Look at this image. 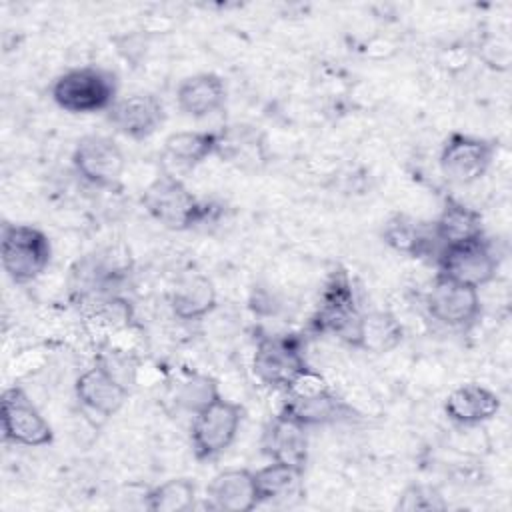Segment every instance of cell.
Segmentation results:
<instances>
[{"instance_id":"cell-24","label":"cell","mask_w":512,"mask_h":512,"mask_svg":"<svg viewBox=\"0 0 512 512\" xmlns=\"http://www.w3.org/2000/svg\"><path fill=\"white\" fill-rule=\"evenodd\" d=\"M302 478V468L270 460V464L254 472L258 504L282 502L288 500L290 496H298L302 490Z\"/></svg>"},{"instance_id":"cell-9","label":"cell","mask_w":512,"mask_h":512,"mask_svg":"<svg viewBox=\"0 0 512 512\" xmlns=\"http://www.w3.org/2000/svg\"><path fill=\"white\" fill-rule=\"evenodd\" d=\"M308 368L300 342L292 336H262L256 344L252 370L256 378L276 390H286Z\"/></svg>"},{"instance_id":"cell-13","label":"cell","mask_w":512,"mask_h":512,"mask_svg":"<svg viewBox=\"0 0 512 512\" xmlns=\"http://www.w3.org/2000/svg\"><path fill=\"white\" fill-rule=\"evenodd\" d=\"M280 412L306 428L352 422L354 418H358L356 410L346 400H342L330 386L306 394H286Z\"/></svg>"},{"instance_id":"cell-20","label":"cell","mask_w":512,"mask_h":512,"mask_svg":"<svg viewBox=\"0 0 512 512\" xmlns=\"http://www.w3.org/2000/svg\"><path fill=\"white\" fill-rule=\"evenodd\" d=\"M382 240L392 250L402 252L412 258H424V256H438L440 242L434 234V226L428 222H420L406 214H394L386 220L382 228Z\"/></svg>"},{"instance_id":"cell-28","label":"cell","mask_w":512,"mask_h":512,"mask_svg":"<svg viewBox=\"0 0 512 512\" xmlns=\"http://www.w3.org/2000/svg\"><path fill=\"white\" fill-rule=\"evenodd\" d=\"M446 502L440 496V492L432 486H422V484H412L408 486L396 502V510L402 512H416V510H444Z\"/></svg>"},{"instance_id":"cell-1","label":"cell","mask_w":512,"mask_h":512,"mask_svg":"<svg viewBox=\"0 0 512 512\" xmlns=\"http://www.w3.org/2000/svg\"><path fill=\"white\" fill-rule=\"evenodd\" d=\"M52 100L70 114H94L110 110L118 100V78L100 66H78L60 74L52 88Z\"/></svg>"},{"instance_id":"cell-8","label":"cell","mask_w":512,"mask_h":512,"mask_svg":"<svg viewBox=\"0 0 512 512\" xmlns=\"http://www.w3.org/2000/svg\"><path fill=\"white\" fill-rule=\"evenodd\" d=\"M0 420L6 442L36 448L52 444L54 440L52 426L20 386H12L2 392Z\"/></svg>"},{"instance_id":"cell-19","label":"cell","mask_w":512,"mask_h":512,"mask_svg":"<svg viewBox=\"0 0 512 512\" xmlns=\"http://www.w3.org/2000/svg\"><path fill=\"white\" fill-rule=\"evenodd\" d=\"M500 410V396L482 384H462L444 400V414L458 426H478Z\"/></svg>"},{"instance_id":"cell-12","label":"cell","mask_w":512,"mask_h":512,"mask_svg":"<svg viewBox=\"0 0 512 512\" xmlns=\"http://www.w3.org/2000/svg\"><path fill=\"white\" fill-rule=\"evenodd\" d=\"M74 392L86 410L102 418H110L120 412L130 394L126 382L106 362H96L84 370L76 378Z\"/></svg>"},{"instance_id":"cell-4","label":"cell","mask_w":512,"mask_h":512,"mask_svg":"<svg viewBox=\"0 0 512 512\" xmlns=\"http://www.w3.org/2000/svg\"><path fill=\"white\" fill-rule=\"evenodd\" d=\"M244 420V408L224 396L192 416L190 444L198 460H214L236 440Z\"/></svg>"},{"instance_id":"cell-17","label":"cell","mask_w":512,"mask_h":512,"mask_svg":"<svg viewBox=\"0 0 512 512\" xmlns=\"http://www.w3.org/2000/svg\"><path fill=\"white\" fill-rule=\"evenodd\" d=\"M208 506L224 512H248L258 506L254 472L246 468H226L212 476L206 488Z\"/></svg>"},{"instance_id":"cell-23","label":"cell","mask_w":512,"mask_h":512,"mask_svg":"<svg viewBox=\"0 0 512 512\" xmlns=\"http://www.w3.org/2000/svg\"><path fill=\"white\" fill-rule=\"evenodd\" d=\"M218 132L216 130H180L172 132L164 140V156L178 168L190 170L202 164L208 156L216 154Z\"/></svg>"},{"instance_id":"cell-10","label":"cell","mask_w":512,"mask_h":512,"mask_svg":"<svg viewBox=\"0 0 512 512\" xmlns=\"http://www.w3.org/2000/svg\"><path fill=\"white\" fill-rule=\"evenodd\" d=\"M72 166L86 182L100 188H110L122 178L126 158L114 138L104 134H88L76 142Z\"/></svg>"},{"instance_id":"cell-21","label":"cell","mask_w":512,"mask_h":512,"mask_svg":"<svg viewBox=\"0 0 512 512\" xmlns=\"http://www.w3.org/2000/svg\"><path fill=\"white\" fill-rule=\"evenodd\" d=\"M170 308L180 320H202L216 308V288L212 280L200 272L184 274L170 290Z\"/></svg>"},{"instance_id":"cell-11","label":"cell","mask_w":512,"mask_h":512,"mask_svg":"<svg viewBox=\"0 0 512 512\" xmlns=\"http://www.w3.org/2000/svg\"><path fill=\"white\" fill-rule=\"evenodd\" d=\"M426 310L436 322L448 328H466L478 320L482 302L478 288L436 276L426 294Z\"/></svg>"},{"instance_id":"cell-16","label":"cell","mask_w":512,"mask_h":512,"mask_svg":"<svg viewBox=\"0 0 512 512\" xmlns=\"http://www.w3.org/2000/svg\"><path fill=\"white\" fill-rule=\"evenodd\" d=\"M306 426L278 412L262 432V452L274 460L296 468H306L308 434Z\"/></svg>"},{"instance_id":"cell-2","label":"cell","mask_w":512,"mask_h":512,"mask_svg":"<svg viewBox=\"0 0 512 512\" xmlns=\"http://www.w3.org/2000/svg\"><path fill=\"white\" fill-rule=\"evenodd\" d=\"M146 212L170 230H190L208 220L212 208L200 202L172 172H160L144 190Z\"/></svg>"},{"instance_id":"cell-7","label":"cell","mask_w":512,"mask_h":512,"mask_svg":"<svg viewBox=\"0 0 512 512\" xmlns=\"http://www.w3.org/2000/svg\"><path fill=\"white\" fill-rule=\"evenodd\" d=\"M436 264L438 276L472 288L490 284L498 272V258L484 236L462 244L442 246L436 256Z\"/></svg>"},{"instance_id":"cell-26","label":"cell","mask_w":512,"mask_h":512,"mask_svg":"<svg viewBox=\"0 0 512 512\" xmlns=\"http://www.w3.org/2000/svg\"><path fill=\"white\" fill-rule=\"evenodd\" d=\"M146 508L152 512H188L196 506V484L192 478H170L146 492Z\"/></svg>"},{"instance_id":"cell-6","label":"cell","mask_w":512,"mask_h":512,"mask_svg":"<svg viewBox=\"0 0 512 512\" xmlns=\"http://www.w3.org/2000/svg\"><path fill=\"white\" fill-rule=\"evenodd\" d=\"M496 154L494 140L452 132L440 150V172L442 176L458 186L480 180L492 166Z\"/></svg>"},{"instance_id":"cell-25","label":"cell","mask_w":512,"mask_h":512,"mask_svg":"<svg viewBox=\"0 0 512 512\" xmlns=\"http://www.w3.org/2000/svg\"><path fill=\"white\" fill-rule=\"evenodd\" d=\"M402 326L394 314L386 310L362 312L358 350L384 354L394 350L402 342Z\"/></svg>"},{"instance_id":"cell-14","label":"cell","mask_w":512,"mask_h":512,"mask_svg":"<svg viewBox=\"0 0 512 512\" xmlns=\"http://www.w3.org/2000/svg\"><path fill=\"white\" fill-rule=\"evenodd\" d=\"M166 120L164 104L150 92L118 98L108 110V122L132 140L150 138Z\"/></svg>"},{"instance_id":"cell-27","label":"cell","mask_w":512,"mask_h":512,"mask_svg":"<svg viewBox=\"0 0 512 512\" xmlns=\"http://www.w3.org/2000/svg\"><path fill=\"white\" fill-rule=\"evenodd\" d=\"M218 382L208 374H192L180 382L176 390V404L192 416L220 398Z\"/></svg>"},{"instance_id":"cell-22","label":"cell","mask_w":512,"mask_h":512,"mask_svg":"<svg viewBox=\"0 0 512 512\" xmlns=\"http://www.w3.org/2000/svg\"><path fill=\"white\" fill-rule=\"evenodd\" d=\"M432 226L440 246L462 244L484 236L482 214L456 198H446Z\"/></svg>"},{"instance_id":"cell-18","label":"cell","mask_w":512,"mask_h":512,"mask_svg":"<svg viewBox=\"0 0 512 512\" xmlns=\"http://www.w3.org/2000/svg\"><path fill=\"white\" fill-rule=\"evenodd\" d=\"M178 110L192 118H206L226 106V84L214 72L186 76L176 88Z\"/></svg>"},{"instance_id":"cell-15","label":"cell","mask_w":512,"mask_h":512,"mask_svg":"<svg viewBox=\"0 0 512 512\" xmlns=\"http://www.w3.org/2000/svg\"><path fill=\"white\" fill-rule=\"evenodd\" d=\"M218 132L216 156L224 162L244 170L256 172L268 164V144L264 132L246 122L222 126Z\"/></svg>"},{"instance_id":"cell-3","label":"cell","mask_w":512,"mask_h":512,"mask_svg":"<svg viewBox=\"0 0 512 512\" xmlns=\"http://www.w3.org/2000/svg\"><path fill=\"white\" fill-rule=\"evenodd\" d=\"M52 258L48 236L32 224L4 222L0 234V260L6 276L16 284H28L42 276Z\"/></svg>"},{"instance_id":"cell-5","label":"cell","mask_w":512,"mask_h":512,"mask_svg":"<svg viewBox=\"0 0 512 512\" xmlns=\"http://www.w3.org/2000/svg\"><path fill=\"white\" fill-rule=\"evenodd\" d=\"M312 324L316 330L328 332L352 348L358 346L362 312L354 302L352 284L344 272H334L328 280Z\"/></svg>"}]
</instances>
